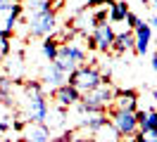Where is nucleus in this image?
Listing matches in <instances>:
<instances>
[{
    "label": "nucleus",
    "instance_id": "393cba45",
    "mask_svg": "<svg viewBox=\"0 0 157 142\" xmlns=\"http://www.w3.org/2000/svg\"><path fill=\"white\" fill-rule=\"evenodd\" d=\"M86 9H98V7H112L114 0H86Z\"/></svg>",
    "mask_w": 157,
    "mask_h": 142
},
{
    "label": "nucleus",
    "instance_id": "7c9ffc66",
    "mask_svg": "<svg viewBox=\"0 0 157 142\" xmlns=\"http://www.w3.org/2000/svg\"><path fill=\"white\" fill-rule=\"evenodd\" d=\"M150 64H152V71H155V74H157V52H155V55H152V62H150Z\"/></svg>",
    "mask_w": 157,
    "mask_h": 142
},
{
    "label": "nucleus",
    "instance_id": "9b49d317",
    "mask_svg": "<svg viewBox=\"0 0 157 142\" xmlns=\"http://www.w3.org/2000/svg\"><path fill=\"white\" fill-rule=\"evenodd\" d=\"M21 137L26 142H50V128L45 123H24V130H21Z\"/></svg>",
    "mask_w": 157,
    "mask_h": 142
},
{
    "label": "nucleus",
    "instance_id": "cd10ccee",
    "mask_svg": "<svg viewBox=\"0 0 157 142\" xmlns=\"http://www.w3.org/2000/svg\"><path fill=\"white\" fill-rule=\"evenodd\" d=\"M74 142H95V140H93V135H81V137L74 135Z\"/></svg>",
    "mask_w": 157,
    "mask_h": 142
},
{
    "label": "nucleus",
    "instance_id": "1a4fd4ad",
    "mask_svg": "<svg viewBox=\"0 0 157 142\" xmlns=\"http://www.w3.org/2000/svg\"><path fill=\"white\" fill-rule=\"evenodd\" d=\"M152 43V26L147 21H140L133 31V52L136 55H145Z\"/></svg>",
    "mask_w": 157,
    "mask_h": 142
},
{
    "label": "nucleus",
    "instance_id": "bb28decb",
    "mask_svg": "<svg viewBox=\"0 0 157 142\" xmlns=\"http://www.w3.org/2000/svg\"><path fill=\"white\" fill-rule=\"evenodd\" d=\"M12 5H17V2H12V0H0V12H5V9H12Z\"/></svg>",
    "mask_w": 157,
    "mask_h": 142
},
{
    "label": "nucleus",
    "instance_id": "c85d7f7f",
    "mask_svg": "<svg viewBox=\"0 0 157 142\" xmlns=\"http://www.w3.org/2000/svg\"><path fill=\"white\" fill-rule=\"evenodd\" d=\"M24 123H26V121H21V118H17V121H12V128H14V130H24Z\"/></svg>",
    "mask_w": 157,
    "mask_h": 142
},
{
    "label": "nucleus",
    "instance_id": "7ed1b4c3",
    "mask_svg": "<svg viewBox=\"0 0 157 142\" xmlns=\"http://www.w3.org/2000/svg\"><path fill=\"white\" fill-rule=\"evenodd\" d=\"M26 31L31 38H48L57 31V14L50 12H29L26 19Z\"/></svg>",
    "mask_w": 157,
    "mask_h": 142
},
{
    "label": "nucleus",
    "instance_id": "5701e85b",
    "mask_svg": "<svg viewBox=\"0 0 157 142\" xmlns=\"http://www.w3.org/2000/svg\"><path fill=\"white\" fill-rule=\"evenodd\" d=\"M10 50H12V40L7 36H0V62L10 55Z\"/></svg>",
    "mask_w": 157,
    "mask_h": 142
},
{
    "label": "nucleus",
    "instance_id": "9d476101",
    "mask_svg": "<svg viewBox=\"0 0 157 142\" xmlns=\"http://www.w3.org/2000/svg\"><path fill=\"white\" fill-rule=\"evenodd\" d=\"M112 107H114V109H121V111H138V93L131 90V88L114 90Z\"/></svg>",
    "mask_w": 157,
    "mask_h": 142
},
{
    "label": "nucleus",
    "instance_id": "ddd939ff",
    "mask_svg": "<svg viewBox=\"0 0 157 142\" xmlns=\"http://www.w3.org/2000/svg\"><path fill=\"white\" fill-rule=\"evenodd\" d=\"M102 123H107V114H81L78 116V128L86 130L88 135L95 133Z\"/></svg>",
    "mask_w": 157,
    "mask_h": 142
},
{
    "label": "nucleus",
    "instance_id": "b1692460",
    "mask_svg": "<svg viewBox=\"0 0 157 142\" xmlns=\"http://www.w3.org/2000/svg\"><path fill=\"white\" fill-rule=\"evenodd\" d=\"M124 21H126L128 31H136V26H138V24H140V21H143V19L138 17L136 12H131V9H128V12H126V19H124Z\"/></svg>",
    "mask_w": 157,
    "mask_h": 142
},
{
    "label": "nucleus",
    "instance_id": "6ab92c4d",
    "mask_svg": "<svg viewBox=\"0 0 157 142\" xmlns=\"http://www.w3.org/2000/svg\"><path fill=\"white\" fill-rule=\"evenodd\" d=\"M57 50H59V43L52 36L43 38V43H40V52H43V57H45V62H48V64H50V62H55Z\"/></svg>",
    "mask_w": 157,
    "mask_h": 142
},
{
    "label": "nucleus",
    "instance_id": "412c9836",
    "mask_svg": "<svg viewBox=\"0 0 157 142\" xmlns=\"http://www.w3.org/2000/svg\"><path fill=\"white\" fill-rule=\"evenodd\" d=\"M14 81H12L10 76H0V97L5 100V97H12V93H14Z\"/></svg>",
    "mask_w": 157,
    "mask_h": 142
},
{
    "label": "nucleus",
    "instance_id": "f03ea898",
    "mask_svg": "<svg viewBox=\"0 0 157 142\" xmlns=\"http://www.w3.org/2000/svg\"><path fill=\"white\" fill-rule=\"evenodd\" d=\"M102 81H107V78L102 76V71H100L95 64H81L67 76V83L71 85V88H76L81 95L90 93V90L98 88Z\"/></svg>",
    "mask_w": 157,
    "mask_h": 142
},
{
    "label": "nucleus",
    "instance_id": "2f4dec72",
    "mask_svg": "<svg viewBox=\"0 0 157 142\" xmlns=\"http://www.w3.org/2000/svg\"><path fill=\"white\" fill-rule=\"evenodd\" d=\"M0 142H12L10 137H0Z\"/></svg>",
    "mask_w": 157,
    "mask_h": 142
},
{
    "label": "nucleus",
    "instance_id": "4468645a",
    "mask_svg": "<svg viewBox=\"0 0 157 142\" xmlns=\"http://www.w3.org/2000/svg\"><path fill=\"white\" fill-rule=\"evenodd\" d=\"M40 81H43L45 85H50V88H57V85H64V83H67V74L50 62V64L45 66V71H43V78H40Z\"/></svg>",
    "mask_w": 157,
    "mask_h": 142
},
{
    "label": "nucleus",
    "instance_id": "2eb2a0df",
    "mask_svg": "<svg viewBox=\"0 0 157 142\" xmlns=\"http://www.w3.org/2000/svg\"><path fill=\"white\" fill-rule=\"evenodd\" d=\"M112 52L114 55H124V52H133V31H124L114 36L112 43Z\"/></svg>",
    "mask_w": 157,
    "mask_h": 142
},
{
    "label": "nucleus",
    "instance_id": "c756f323",
    "mask_svg": "<svg viewBox=\"0 0 157 142\" xmlns=\"http://www.w3.org/2000/svg\"><path fill=\"white\" fill-rule=\"evenodd\" d=\"M7 130H10V121H0V135L7 133Z\"/></svg>",
    "mask_w": 157,
    "mask_h": 142
},
{
    "label": "nucleus",
    "instance_id": "473e14b6",
    "mask_svg": "<svg viewBox=\"0 0 157 142\" xmlns=\"http://www.w3.org/2000/svg\"><path fill=\"white\" fill-rule=\"evenodd\" d=\"M150 5H152V7H157V0H150Z\"/></svg>",
    "mask_w": 157,
    "mask_h": 142
},
{
    "label": "nucleus",
    "instance_id": "20e7f679",
    "mask_svg": "<svg viewBox=\"0 0 157 142\" xmlns=\"http://www.w3.org/2000/svg\"><path fill=\"white\" fill-rule=\"evenodd\" d=\"M21 109H24V118L31 123H45L50 111V104L45 100V93H24L21 100Z\"/></svg>",
    "mask_w": 157,
    "mask_h": 142
},
{
    "label": "nucleus",
    "instance_id": "a878e982",
    "mask_svg": "<svg viewBox=\"0 0 157 142\" xmlns=\"http://www.w3.org/2000/svg\"><path fill=\"white\" fill-rule=\"evenodd\" d=\"M93 24H95V26L107 24V9H98V12H93Z\"/></svg>",
    "mask_w": 157,
    "mask_h": 142
},
{
    "label": "nucleus",
    "instance_id": "f257e3e1",
    "mask_svg": "<svg viewBox=\"0 0 157 142\" xmlns=\"http://www.w3.org/2000/svg\"><path fill=\"white\" fill-rule=\"evenodd\" d=\"M112 100H114V88L109 85V81H102L90 93L81 95V102L76 107L81 114H107V109H112Z\"/></svg>",
    "mask_w": 157,
    "mask_h": 142
},
{
    "label": "nucleus",
    "instance_id": "a211bd4d",
    "mask_svg": "<svg viewBox=\"0 0 157 142\" xmlns=\"http://www.w3.org/2000/svg\"><path fill=\"white\" fill-rule=\"evenodd\" d=\"M126 12H128L126 2H124V0H114V5H112L109 12H107V19L112 21V24H121V21L126 19Z\"/></svg>",
    "mask_w": 157,
    "mask_h": 142
},
{
    "label": "nucleus",
    "instance_id": "f3484780",
    "mask_svg": "<svg viewBox=\"0 0 157 142\" xmlns=\"http://www.w3.org/2000/svg\"><path fill=\"white\" fill-rule=\"evenodd\" d=\"M5 69H7V76H10L14 83H19V76H21V55H7L5 57Z\"/></svg>",
    "mask_w": 157,
    "mask_h": 142
},
{
    "label": "nucleus",
    "instance_id": "f8f14e48",
    "mask_svg": "<svg viewBox=\"0 0 157 142\" xmlns=\"http://www.w3.org/2000/svg\"><path fill=\"white\" fill-rule=\"evenodd\" d=\"M136 118H138V133H143V135L157 133V111L155 109H147V111L138 109Z\"/></svg>",
    "mask_w": 157,
    "mask_h": 142
},
{
    "label": "nucleus",
    "instance_id": "dca6fc26",
    "mask_svg": "<svg viewBox=\"0 0 157 142\" xmlns=\"http://www.w3.org/2000/svg\"><path fill=\"white\" fill-rule=\"evenodd\" d=\"M90 135H93V140H95V142H121V135L114 130V126H112L109 121L102 123L98 130L90 133Z\"/></svg>",
    "mask_w": 157,
    "mask_h": 142
},
{
    "label": "nucleus",
    "instance_id": "423d86ee",
    "mask_svg": "<svg viewBox=\"0 0 157 142\" xmlns=\"http://www.w3.org/2000/svg\"><path fill=\"white\" fill-rule=\"evenodd\" d=\"M114 28L112 24H100L93 28V33L86 36V47L88 50H98V52H112V43H114Z\"/></svg>",
    "mask_w": 157,
    "mask_h": 142
},
{
    "label": "nucleus",
    "instance_id": "aec40b11",
    "mask_svg": "<svg viewBox=\"0 0 157 142\" xmlns=\"http://www.w3.org/2000/svg\"><path fill=\"white\" fill-rule=\"evenodd\" d=\"M45 126H48L50 130H52V128H59V126H64V109H50L48 118H45Z\"/></svg>",
    "mask_w": 157,
    "mask_h": 142
},
{
    "label": "nucleus",
    "instance_id": "39448f33",
    "mask_svg": "<svg viewBox=\"0 0 157 142\" xmlns=\"http://www.w3.org/2000/svg\"><path fill=\"white\" fill-rule=\"evenodd\" d=\"M107 121L114 126V130L121 135V140H131L138 133L136 111H121V109H107Z\"/></svg>",
    "mask_w": 157,
    "mask_h": 142
},
{
    "label": "nucleus",
    "instance_id": "72a5a7b5",
    "mask_svg": "<svg viewBox=\"0 0 157 142\" xmlns=\"http://www.w3.org/2000/svg\"><path fill=\"white\" fill-rule=\"evenodd\" d=\"M12 2H17V5H21V2H24V0H12Z\"/></svg>",
    "mask_w": 157,
    "mask_h": 142
},
{
    "label": "nucleus",
    "instance_id": "6e6552de",
    "mask_svg": "<svg viewBox=\"0 0 157 142\" xmlns=\"http://www.w3.org/2000/svg\"><path fill=\"white\" fill-rule=\"evenodd\" d=\"M21 14H24V5H12V9L0 12V36L12 38V33H14V26L19 24Z\"/></svg>",
    "mask_w": 157,
    "mask_h": 142
},
{
    "label": "nucleus",
    "instance_id": "f704fd0d",
    "mask_svg": "<svg viewBox=\"0 0 157 142\" xmlns=\"http://www.w3.org/2000/svg\"><path fill=\"white\" fill-rule=\"evenodd\" d=\"M121 142H128V140H121Z\"/></svg>",
    "mask_w": 157,
    "mask_h": 142
},
{
    "label": "nucleus",
    "instance_id": "4be33fe9",
    "mask_svg": "<svg viewBox=\"0 0 157 142\" xmlns=\"http://www.w3.org/2000/svg\"><path fill=\"white\" fill-rule=\"evenodd\" d=\"M50 9H52L50 0H31L29 12H50Z\"/></svg>",
    "mask_w": 157,
    "mask_h": 142
},
{
    "label": "nucleus",
    "instance_id": "0eeeda50",
    "mask_svg": "<svg viewBox=\"0 0 157 142\" xmlns=\"http://www.w3.org/2000/svg\"><path fill=\"white\" fill-rule=\"evenodd\" d=\"M50 97H52L55 107H57V109H64V111H67V109H71V107H76V104L81 102V93H78L76 88H71L69 83L52 88Z\"/></svg>",
    "mask_w": 157,
    "mask_h": 142
}]
</instances>
